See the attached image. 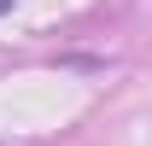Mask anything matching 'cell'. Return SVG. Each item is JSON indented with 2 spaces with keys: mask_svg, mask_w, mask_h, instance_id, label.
Instances as JSON below:
<instances>
[{
  "mask_svg": "<svg viewBox=\"0 0 152 146\" xmlns=\"http://www.w3.org/2000/svg\"><path fill=\"white\" fill-rule=\"evenodd\" d=\"M6 12H12V0H0V18H6Z\"/></svg>",
  "mask_w": 152,
  "mask_h": 146,
  "instance_id": "obj_1",
  "label": "cell"
}]
</instances>
